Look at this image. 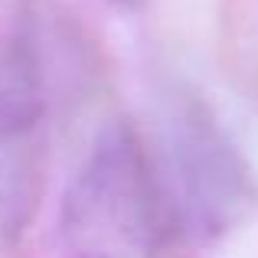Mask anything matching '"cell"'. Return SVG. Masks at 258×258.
<instances>
[{
	"instance_id": "obj_1",
	"label": "cell",
	"mask_w": 258,
	"mask_h": 258,
	"mask_svg": "<svg viewBox=\"0 0 258 258\" xmlns=\"http://www.w3.org/2000/svg\"><path fill=\"white\" fill-rule=\"evenodd\" d=\"M66 258H157L173 235L154 154L127 124L101 131L62 196Z\"/></svg>"
},
{
	"instance_id": "obj_2",
	"label": "cell",
	"mask_w": 258,
	"mask_h": 258,
	"mask_svg": "<svg viewBox=\"0 0 258 258\" xmlns=\"http://www.w3.org/2000/svg\"><path fill=\"white\" fill-rule=\"evenodd\" d=\"M157 147L151 154L176 235L213 245L248 219L258 203L255 173L203 95L189 88L167 95Z\"/></svg>"
},
{
	"instance_id": "obj_3",
	"label": "cell",
	"mask_w": 258,
	"mask_h": 258,
	"mask_svg": "<svg viewBox=\"0 0 258 258\" xmlns=\"http://www.w3.org/2000/svg\"><path fill=\"white\" fill-rule=\"evenodd\" d=\"M49 167V85L33 23H20L0 52V235L33 222Z\"/></svg>"
},
{
	"instance_id": "obj_4",
	"label": "cell",
	"mask_w": 258,
	"mask_h": 258,
	"mask_svg": "<svg viewBox=\"0 0 258 258\" xmlns=\"http://www.w3.org/2000/svg\"><path fill=\"white\" fill-rule=\"evenodd\" d=\"M111 4H118V7H134V4H141V0H111Z\"/></svg>"
}]
</instances>
